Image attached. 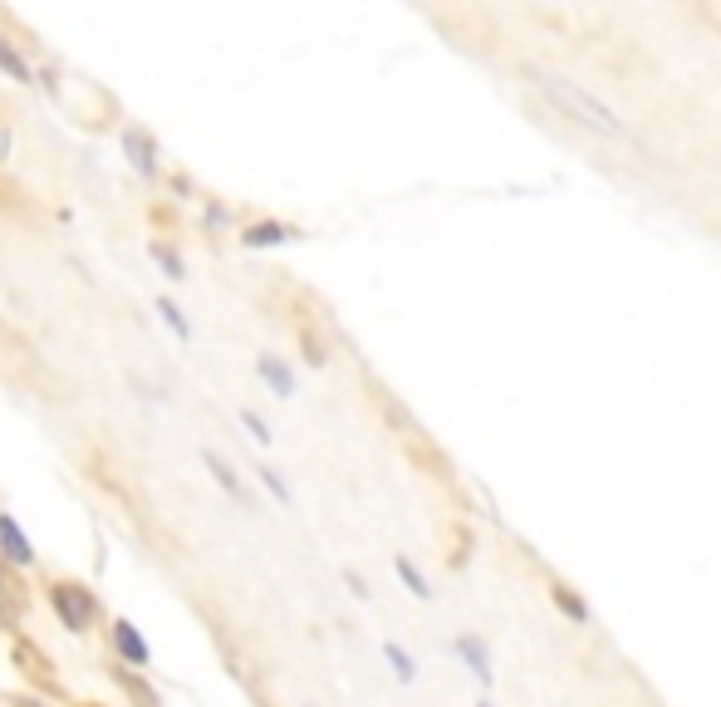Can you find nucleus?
<instances>
[{"label":"nucleus","instance_id":"obj_5","mask_svg":"<svg viewBox=\"0 0 721 707\" xmlns=\"http://www.w3.org/2000/svg\"><path fill=\"white\" fill-rule=\"evenodd\" d=\"M113 644H118V654H123L128 664H148V644H143V634H138L128 619H118V624H113Z\"/></svg>","mask_w":721,"mask_h":707},{"label":"nucleus","instance_id":"obj_10","mask_svg":"<svg viewBox=\"0 0 721 707\" xmlns=\"http://www.w3.org/2000/svg\"><path fill=\"white\" fill-rule=\"evenodd\" d=\"M0 69H10V74L16 79H30V69H26V59H20L16 50H10L6 40H0Z\"/></svg>","mask_w":721,"mask_h":707},{"label":"nucleus","instance_id":"obj_2","mask_svg":"<svg viewBox=\"0 0 721 707\" xmlns=\"http://www.w3.org/2000/svg\"><path fill=\"white\" fill-rule=\"evenodd\" d=\"M50 605H54V615L64 619V629H74V634H84L93 624V599L79 585H54L50 589Z\"/></svg>","mask_w":721,"mask_h":707},{"label":"nucleus","instance_id":"obj_9","mask_svg":"<svg viewBox=\"0 0 721 707\" xmlns=\"http://www.w3.org/2000/svg\"><path fill=\"white\" fill-rule=\"evenodd\" d=\"M123 143L133 148V162H138V168L152 172V148H148V138H143V133H123Z\"/></svg>","mask_w":721,"mask_h":707},{"label":"nucleus","instance_id":"obj_12","mask_svg":"<svg viewBox=\"0 0 721 707\" xmlns=\"http://www.w3.org/2000/svg\"><path fill=\"white\" fill-rule=\"evenodd\" d=\"M286 227H256V231H246V241L251 246H270V241H286Z\"/></svg>","mask_w":721,"mask_h":707},{"label":"nucleus","instance_id":"obj_11","mask_svg":"<svg viewBox=\"0 0 721 707\" xmlns=\"http://www.w3.org/2000/svg\"><path fill=\"white\" fill-rule=\"evenodd\" d=\"M207 467H211V471H217V481H221V487H227V491H236V497H241V487H236V477H231V467H227V462H221V457H217V452H207Z\"/></svg>","mask_w":721,"mask_h":707},{"label":"nucleus","instance_id":"obj_4","mask_svg":"<svg viewBox=\"0 0 721 707\" xmlns=\"http://www.w3.org/2000/svg\"><path fill=\"white\" fill-rule=\"evenodd\" d=\"M0 550H6L10 565H30V540H26V530L10 521V516H0Z\"/></svg>","mask_w":721,"mask_h":707},{"label":"nucleus","instance_id":"obj_8","mask_svg":"<svg viewBox=\"0 0 721 707\" xmlns=\"http://www.w3.org/2000/svg\"><path fill=\"white\" fill-rule=\"evenodd\" d=\"M383 658H388V664H393V674H398V683H412V678H418V668H412V658H408V654H403V648H398L393 639L383 644Z\"/></svg>","mask_w":721,"mask_h":707},{"label":"nucleus","instance_id":"obj_13","mask_svg":"<svg viewBox=\"0 0 721 707\" xmlns=\"http://www.w3.org/2000/svg\"><path fill=\"white\" fill-rule=\"evenodd\" d=\"M118 683H123V688H128V693H133V698H138V703H143V707H158V698H152V693H148V688H143V683H138V678H128V674H118Z\"/></svg>","mask_w":721,"mask_h":707},{"label":"nucleus","instance_id":"obj_1","mask_svg":"<svg viewBox=\"0 0 721 707\" xmlns=\"http://www.w3.org/2000/svg\"><path fill=\"white\" fill-rule=\"evenodd\" d=\"M525 79L540 93H545L550 109L564 113L574 128L604 138V143H619V138H629V123H623V118L613 113L604 99H599V93H589L584 84H574V79H564V74H550V69H525Z\"/></svg>","mask_w":721,"mask_h":707},{"label":"nucleus","instance_id":"obj_14","mask_svg":"<svg viewBox=\"0 0 721 707\" xmlns=\"http://www.w3.org/2000/svg\"><path fill=\"white\" fill-rule=\"evenodd\" d=\"M554 599H560V609H564V615H574V619H589V615H584V605H579V599H570V595H564V589H554Z\"/></svg>","mask_w":721,"mask_h":707},{"label":"nucleus","instance_id":"obj_3","mask_svg":"<svg viewBox=\"0 0 721 707\" xmlns=\"http://www.w3.org/2000/svg\"><path fill=\"white\" fill-rule=\"evenodd\" d=\"M457 658H467V668H471V678H477V683L495 678L491 674V658H487V644H481L477 634H462V639H457Z\"/></svg>","mask_w":721,"mask_h":707},{"label":"nucleus","instance_id":"obj_15","mask_svg":"<svg viewBox=\"0 0 721 707\" xmlns=\"http://www.w3.org/2000/svg\"><path fill=\"white\" fill-rule=\"evenodd\" d=\"M241 422H246V428H251V432H256V442H270V432H266V422H260V418H256V412H251V408H246V412H241Z\"/></svg>","mask_w":721,"mask_h":707},{"label":"nucleus","instance_id":"obj_6","mask_svg":"<svg viewBox=\"0 0 721 707\" xmlns=\"http://www.w3.org/2000/svg\"><path fill=\"white\" fill-rule=\"evenodd\" d=\"M260 379L276 388L280 398H290V394H294V374L286 369V364H276V359H260Z\"/></svg>","mask_w":721,"mask_h":707},{"label":"nucleus","instance_id":"obj_16","mask_svg":"<svg viewBox=\"0 0 721 707\" xmlns=\"http://www.w3.org/2000/svg\"><path fill=\"white\" fill-rule=\"evenodd\" d=\"M162 315H168V325H172V329H177V335H182V339L192 335V329H187V320H182V315H177V305H168V300H162Z\"/></svg>","mask_w":721,"mask_h":707},{"label":"nucleus","instance_id":"obj_7","mask_svg":"<svg viewBox=\"0 0 721 707\" xmlns=\"http://www.w3.org/2000/svg\"><path fill=\"white\" fill-rule=\"evenodd\" d=\"M393 570L403 575V585H408V589H412V595H418V599H428V595H432V589H428V580H422V570H418V565H412L408 556H398V560H393Z\"/></svg>","mask_w":721,"mask_h":707},{"label":"nucleus","instance_id":"obj_18","mask_svg":"<svg viewBox=\"0 0 721 707\" xmlns=\"http://www.w3.org/2000/svg\"><path fill=\"white\" fill-rule=\"evenodd\" d=\"M477 707H495V703H477Z\"/></svg>","mask_w":721,"mask_h":707},{"label":"nucleus","instance_id":"obj_17","mask_svg":"<svg viewBox=\"0 0 721 707\" xmlns=\"http://www.w3.org/2000/svg\"><path fill=\"white\" fill-rule=\"evenodd\" d=\"M260 477H266V487H270V491H276V497H280V501H290V491H286V481H280V477H276V471H260Z\"/></svg>","mask_w":721,"mask_h":707}]
</instances>
